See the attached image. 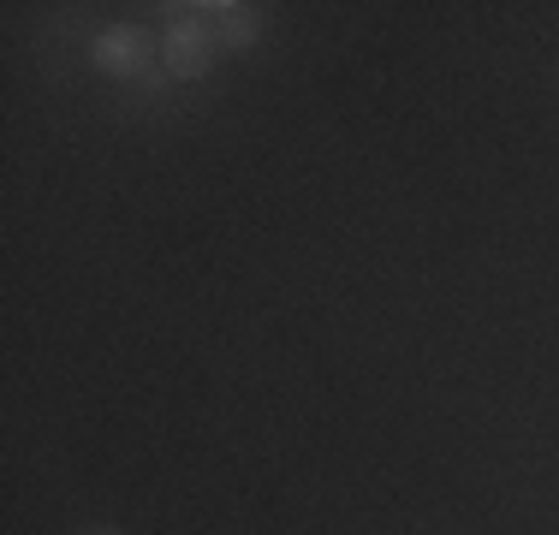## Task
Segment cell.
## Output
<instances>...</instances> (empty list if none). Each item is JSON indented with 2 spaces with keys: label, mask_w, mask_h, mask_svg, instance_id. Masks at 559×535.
<instances>
[{
  "label": "cell",
  "mask_w": 559,
  "mask_h": 535,
  "mask_svg": "<svg viewBox=\"0 0 559 535\" xmlns=\"http://www.w3.org/2000/svg\"><path fill=\"white\" fill-rule=\"evenodd\" d=\"M78 535H126V530H108V524H96V530H78Z\"/></svg>",
  "instance_id": "277c9868"
},
{
  "label": "cell",
  "mask_w": 559,
  "mask_h": 535,
  "mask_svg": "<svg viewBox=\"0 0 559 535\" xmlns=\"http://www.w3.org/2000/svg\"><path fill=\"white\" fill-rule=\"evenodd\" d=\"M167 36H162V66L167 78H179V84H197V78H209V66H215V24H209L203 7H167Z\"/></svg>",
  "instance_id": "6da1fadb"
},
{
  "label": "cell",
  "mask_w": 559,
  "mask_h": 535,
  "mask_svg": "<svg viewBox=\"0 0 559 535\" xmlns=\"http://www.w3.org/2000/svg\"><path fill=\"white\" fill-rule=\"evenodd\" d=\"M150 36L138 31V24H102L96 43H90V66H96L102 78H114V84H131V78L150 72Z\"/></svg>",
  "instance_id": "7a4b0ae2"
},
{
  "label": "cell",
  "mask_w": 559,
  "mask_h": 535,
  "mask_svg": "<svg viewBox=\"0 0 559 535\" xmlns=\"http://www.w3.org/2000/svg\"><path fill=\"white\" fill-rule=\"evenodd\" d=\"M209 24H215V43L226 54H245V48H257L262 43V12L257 7H245V0H209Z\"/></svg>",
  "instance_id": "3957f363"
}]
</instances>
